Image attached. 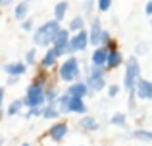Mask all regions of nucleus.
<instances>
[{"label": "nucleus", "mask_w": 152, "mask_h": 146, "mask_svg": "<svg viewBox=\"0 0 152 146\" xmlns=\"http://www.w3.org/2000/svg\"><path fill=\"white\" fill-rule=\"evenodd\" d=\"M37 113H42V112H39V108H29V112H27L25 117H33V115H37Z\"/></svg>", "instance_id": "nucleus-30"}, {"label": "nucleus", "mask_w": 152, "mask_h": 146, "mask_svg": "<svg viewBox=\"0 0 152 146\" xmlns=\"http://www.w3.org/2000/svg\"><path fill=\"white\" fill-rule=\"evenodd\" d=\"M23 104H25V100H14V102H12V104H10V108H8V115H15V113H18L19 112V110H21V106Z\"/></svg>", "instance_id": "nucleus-22"}, {"label": "nucleus", "mask_w": 152, "mask_h": 146, "mask_svg": "<svg viewBox=\"0 0 152 146\" xmlns=\"http://www.w3.org/2000/svg\"><path fill=\"white\" fill-rule=\"evenodd\" d=\"M25 104L29 106V108H39V106L42 104V102H46V92L45 89H42L41 83H33V85L27 89V94H25Z\"/></svg>", "instance_id": "nucleus-3"}, {"label": "nucleus", "mask_w": 152, "mask_h": 146, "mask_svg": "<svg viewBox=\"0 0 152 146\" xmlns=\"http://www.w3.org/2000/svg\"><path fill=\"white\" fill-rule=\"evenodd\" d=\"M66 12H67V2H66V0H62V2H58L54 6V17L58 19V21H62L64 15H66Z\"/></svg>", "instance_id": "nucleus-20"}, {"label": "nucleus", "mask_w": 152, "mask_h": 146, "mask_svg": "<svg viewBox=\"0 0 152 146\" xmlns=\"http://www.w3.org/2000/svg\"><path fill=\"white\" fill-rule=\"evenodd\" d=\"M91 42V37L85 33V31H79L73 38L69 41V52L75 54V52H81V50L87 48V44Z\"/></svg>", "instance_id": "nucleus-8"}, {"label": "nucleus", "mask_w": 152, "mask_h": 146, "mask_svg": "<svg viewBox=\"0 0 152 146\" xmlns=\"http://www.w3.org/2000/svg\"><path fill=\"white\" fill-rule=\"evenodd\" d=\"M87 85H89L93 90H102L104 85H106V81H104V69L94 65V68L91 69V73H89V81H87Z\"/></svg>", "instance_id": "nucleus-7"}, {"label": "nucleus", "mask_w": 152, "mask_h": 146, "mask_svg": "<svg viewBox=\"0 0 152 146\" xmlns=\"http://www.w3.org/2000/svg\"><path fill=\"white\" fill-rule=\"evenodd\" d=\"M69 94H62V96L58 98V102H56V104H58V108H60V113H67L69 112Z\"/></svg>", "instance_id": "nucleus-21"}, {"label": "nucleus", "mask_w": 152, "mask_h": 146, "mask_svg": "<svg viewBox=\"0 0 152 146\" xmlns=\"http://www.w3.org/2000/svg\"><path fill=\"white\" fill-rule=\"evenodd\" d=\"M79 125H81V127L85 129V131H96V129H98V123H96V119H94V117H91V115H85V117H81Z\"/></svg>", "instance_id": "nucleus-18"}, {"label": "nucleus", "mask_w": 152, "mask_h": 146, "mask_svg": "<svg viewBox=\"0 0 152 146\" xmlns=\"http://www.w3.org/2000/svg\"><path fill=\"white\" fill-rule=\"evenodd\" d=\"M145 12H146V14H148V15H152V0H150V2H148V4H146V8H145Z\"/></svg>", "instance_id": "nucleus-33"}, {"label": "nucleus", "mask_w": 152, "mask_h": 146, "mask_svg": "<svg viewBox=\"0 0 152 146\" xmlns=\"http://www.w3.org/2000/svg\"><path fill=\"white\" fill-rule=\"evenodd\" d=\"M69 112H75V113H85L87 112V106L83 102V98H77V96L69 98Z\"/></svg>", "instance_id": "nucleus-14"}, {"label": "nucleus", "mask_w": 152, "mask_h": 146, "mask_svg": "<svg viewBox=\"0 0 152 146\" xmlns=\"http://www.w3.org/2000/svg\"><path fill=\"white\" fill-rule=\"evenodd\" d=\"M146 48H148L146 44H137V48H135V52H137V54H142V52H146Z\"/></svg>", "instance_id": "nucleus-31"}, {"label": "nucleus", "mask_w": 152, "mask_h": 146, "mask_svg": "<svg viewBox=\"0 0 152 146\" xmlns=\"http://www.w3.org/2000/svg\"><path fill=\"white\" fill-rule=\"evenodd\" d=\"M58 56H60V54L56 52V48L46 50L45 58H42V68H52V65L56 64V58H58Z\"/></svg>", "instance_id": "nucleus-16"}, {"label": "nucleus", "mask_w": 152, "mask_h": 146, "mask_svg": "<svg viewBox=\"0 0 152 146\" xmlns=\"http://www.w3.org/2000/svg\"><path fill=\"white\" fill-rule=\"evenodd\" d=\"M118 92H119V86H118V85H112L110 89H108V94H110L112 98H114V96H115V94H118Z\"/></svg>", "instance_id": "nucleus-29"}, {"label": "nucleus", "mask_w": 152, "mask_h": 146, "mask_svg": "<svg viewBox=\"0 0 152 146\" xmlns=\"http://www.w3.org/2000/svg\"><path fill=\"white\" fill-rule=\"evenodd\" d=\"M69 29H71V31H77V33H79V31H83V17H81V15H77V17L71 19Z\"/></svg>", "instance_id": "nucleus-23"}, {"label": "nucleus", "mask_w": 152, "mask_h": 146, "mask_svg": "<svg viewBox=\"0 0 152 146\" xmlns=\"http://www.w3.org/2000/svg\"><path fill=\"white\" fill-rule=\"evenodd\" d=\"M135 96L139 100H152V81L139 79L137 86H135Z\"/></svg>", "instance_id": "nucleus-9"}, {"label": "nucleus", "mask_w": 152, "mask_h": 146, "mask_svg": "<svg viewBox=\"0 0 152 146\" xmlns=\"http://www.w3.org/2000/svg\"><path fill=\"white\" fill-rule=\"evenodd\" d=\"M141 65H139V60L135 56H131L127 60V69H125V77H123V86H125L129 92H135V86H137V81L141 77Z\"/></svg>", "instance_id": "nucleus-2"}, {"label": "nucleus", "mask_w": 152, "mask_h": 146, "mask_svg": "<svg viewBox=\"0 0 152 146\" xmlns=\"http://www.w3.org/2000/svg\"><path fill=\"white\" fill-rule=\"evenodd\" d=\"M69 31L67 29H60V33L56 35V38H54V48H56V52L62 56V54H66V52H69Z\"/></svg>", "instance_id": "nucleus-6"}, {"label": "nucleus", "mask_w": 152, "mask_h": 146, "mask_svg": "<svg viewBox=\"0 0 152 146\" xmlns=\"http://www.w3.org/2000/svg\"><path fill=\"white\" fill-rule=\"evenodd\" d=\"M60 21L58 19H52V21H46L45 25H41L37 31H35V37H33V41H35V44L37 46H48L54 42V38H56V35L60 33Z\"/></svg>", "instance_id": "nucleus-1"}, {"label": "nucleus", "mask_w": 152, "mask_h": 146, "mask_svg": "<svg viewBox=\"0 0 152 146\" xmlns=\"http://www.w3.org/2000/svg\"><path fill=\"white\" fill-rule=\"evenodd\" d=\"M112 125H119V127H123V125H125V115H123V113H114V117H112Z\"/></svg>", "instance_id": "nucleus-25"}, {"label": "nucleus", "mask_w": 152, "mask_h": 146, "mask_svg": "<svg viewBox=\"0 0 152 146\" xmlns=\"http://www.w3.org/2000/svg\"><path fill=\"white\" fill-rule=\"evenodd\" d=\"M108 56H110V50H108V48H96L93 52V65H96V68L106 65Z\"/></svg>", "instance_id": "nucleus-10"}, {"label": "nucleus", "mask_w": 152, "mask_h": 146, "mask_svg": "<svg viewBox=\"0 0 152 146\" xmlns=\"http://www.w3.org/2000/svg\"><path fill=\"white\" fill-rule=\"evenodd\" d=\"M112 6V0H98V10L100 12H108Z\"/></svg>", "instance_id": "nucleus-26"}, {"label": "nucleus", "mask_w": 152, "mask_h": 146, "mask_svg": "<svg viewBox=\"0 0 152 146\" xmlns=\"http://www.w3.org/2000/svg\"><path fill=\"white\" fill-rule=\"evenodd\" d=\"M42 117H46V119H54V117H58L60 115V108H58V104H46V108L42 110V113H41Z\"/></svg>", "instance_id": "nucleus-17"}, {"label": "nucleus", "mask_w": 152, "mask_h": 146, "mask_svg": "<svg viewBox=\"0 0 152 146\" xmlns=\"http://www.w3.org/2000/svg\"><path fill=\"white\" fill-rule=\"evenodd\" d=\"M21 146H29V144H27V142H25V144H21Z\"/></svg>", "instance_id": "nucleus-35"}, {"label": "nucleus", "mask_w": 152, "mask_h": 146, "mask_svg": "<svg viewBox=\"0 0 152 146\" xmlns=\"http://www.w3.org/2000/svg\"><path fill=\"white\" fill-rule=\"evenodd\" d=\"M35 54H37L35 50H29V52L25 54V64H31V65L35 64Z\"/></svg>", "instance_id": "nucleus-27"}, {"label": "nucleus", "mask_w": 152, "mask_h": 146, "mask_svg": "<svg viewBox=\"0 0 152 146\" xmlns=\"http://www.w3.org/2000/svg\"><path fill=\"white\" fill-rule=\"evenodd\" d=\"M66 135H67V125L66 123H56L54 127L48 131V137L52 140H56V142H60Z\"/></svg>", "instance_id": "nucleus-11"}, {"label": "nucleus", "mask_w": 152, "mask_h": 146, "mask_svg": "<svg viewBox=\"0 0 152 146\" xmlns=\"http://www.w3.org/2000/svg\"><path fill=\"white\" fill-rule=\"evenodd\" d=\"M0 4H2V6H8V4H10V0H0Z\"/></svg>", "instance_id": "nucleus-34"}, {"label": "nucleus", "mask_w": 152, "mask_h": 146, "mask_svg": "<svg viewBox=\"0 0 152 146\" xmlns=\"http://www.w3.org/2000/svg\"><path fill=\"white\" fill-rule=\"evenodd\" d=\"M18 79H19V77H14V75H10V77H8V85H14V83H18Z\"/></svg>", "instance_id": "nucleus-32"}, {"label": "nucleus", "mask_w": 152, "mask_h": 146, "mask_svg": "<svg viewBox=\"0 0 152 146\" xmlns=\"http://www.w3.org/2000/svg\"><path fill=\"white\" fill-rule=\"evenodd\" d=\"M60 77H62V81H67V83H71V81H77V77H79V62H77V58H67L66 62L62 64V68H60Z\"/></svg>", "instance_id": "nucleus-4"}, {"label": "nucleus", "mask_w": 152, "mask_h": 146, "mask_svg": "<svg viewBox=\"0 0 152 146\" xmlns=\"http://www.w3.org/2000/svg\"><path fill=\"white\" fill-rule=\"evenodd\" d=\"M87 92H89V86H87V83H81V81H77L75 85H69V89H67L69 96H77V98H83Z\"/></svg>", "instance_id": "nucleus-12"}, {"label": "nucleus", "mask_w": 152, "mask_h": 146, "mask_svg": "<svg viewBox=\"0 0 152 146\" xmlns=\"http://www.w3.org/2000/svg\"><path fill=\"white\" fill-rule=\"evenodd\" d=\"M133 137L139 139V140H152V131H142V129H139V131L133 133Z\"/></svg>", "instance_id": "nucleus-24"}, {"label": "nucleus", "mask_w": 152, "mask_h": 146, "mask_svg": "<svg viewBox=\"0 0 152 146\" xmlns=\"http://www.w3.org/2000/svg\"><path fill=\"white\" fill-rule=\"evenodd\" d=\"M89 37H91V42H93V44H102V42L108 44V42H110V35H108V31L102 29L100 19H94V21H93Z\"/></svg>", "instance_id": "nucleus-5"}, {"label": "nucleus", "mask_w": 152, "mask_h": 146, "mask_svg": "<svg viewBox=\"0 0 152 146\" xmlns=\"http://www.w3.org/2000/svg\"><path fill=\"white\" fill-rule=\"evenodd\" d=\"M21 29L23 31H31L33 29V19H25V21L21 23Z\"/></svg>", "instance_id": "nucleus-28"}, {"label": "nucleus", "mask_w": 152, "mask_h": 146, "mask_svg": "<svg viewBox=\"0 0 152 146\" xmlns=\"http://www.w3.org/2000/svg\"><path fill=\"white\" fill-rule=\"evenodd\" d=\"M27 12H29V4L27 2H19L18 6L14 8V17L15 19H25Z\"/></svg>", "instance_id": "nucleus-19"}, {"label": "nucleus", "mask_w": 152, "mask_h": 146, "mask_svg": "<svg viewBox=\"0 0 152 146\" xmlns=\"http://www.w3.org/2000/svg\"><path fill=\"white\" fill-rule=\"evenodd\" d=\"M123 62V58H121V54L118 52V50H110V56H108V62H106V68L108 69H115L119 64Z\"/></svg>", "instance_id": "nucleus-15"}, {"label": "nucleus", "mask_w": 152, "mask_h": 146, "mask_svg": "<svg viewBox=\"0 0 152 146\" xmlns=\"http://www.w3.org/2000/svg\"><path fill=\"white\" fill-rule=\"evenodd\" d=\"M4 71L8 75H14V77H19V75H23L27 71V65L21 64V62H18V64H6L4 65Z\"/></svg>", "instance_id": "nucleus-13"}]
</instances>
